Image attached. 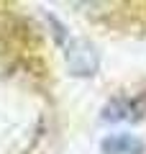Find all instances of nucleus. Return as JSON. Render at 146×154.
I'll return each instance as SVG.
<instances>
[{
  "label": "nucleus",
  "mask_w": 146,
  "mask_h": 154,
  "mask_svg": "<svg viewBox=\"0 0 146 154\" xmlns=\"http://www.w3.org/2000/svg\"><path fill=\"white\" fill-rule=\"evenodd\" d=\"M56 28H59L56 36H59L62 46H64V59H67V64H69L72 75H77V77H92L97 72V64H100L95 46H92L90 41H85V38L69 36L59 23H56Z\"/></svg>",
  "instance_id": "f257e3e1"
},
{
  "label": "nucleus",
  "mask_w": 146,
  "mask_h": 154,
  "mask_svg": "<svg viewBox=\"0 0 146 154\" xmlns=\"http://www.w3.org/2000/svg\"><path fill=\"white\" fill-rule=\"evenodd\" d=\"M103 154H146V141L136 134H110L100 141Z\"/></svg>",
  "instance_id": "7ed1b4c3"
},
{
  "label": "nucleus",
  "mask_w": 146,
  "mask_h": 154,
  "mask_svg": "<svg viewBox=\"0 0 146 154\" xmlns=\"http://www.w3.org/2000/svg\"><path fill=\"white\" fill-rule=\"evenodd\" d=\"M146 116L144 98H113L103 108V121H138Z\"/></svg>",
  "instance_id": "f03ea898"
}]
</instances>
